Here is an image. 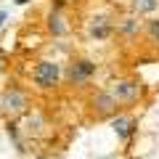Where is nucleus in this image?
Instances as JSON below:
<instances>
[{
    "label": "nucleus",
    "mask_w": 159,
    "mask_h": 159,
    "mask_svg": "<svg viewBox=\"0 0 159 159\" xmlns=\"http://www.w3.org/2000/svg\"><path fill=\"white\" fill-rule=\"evenodd\" d=\"M32 77H34V82H37L40 88H53V85H56V80H58V64L40 61L37 66H34Z\"/></svg>",
    "instance_id": "nucleus-1"
},
{
    "label": "nucleus",
    "mask_w": 159,
    "mask_h": 159,
    "mask_svg": "<svg viewBox=\"0 0 159 159\" xmlns=\"http://www.w3.org/2000/svg\"><path fill=\"white\" fill-rule=\"evenodd\" d=\"M24 106H27V98H24L19 90H11V93L3 96V109H6L8 114H21Z\"/></svg>",
    "instance_id": "nucleus-2"
},
{
    "label": "nucleus",
    "mask_w": 159,
    "mask_h": 159,
    "mask_svg": "<svg viewBox=\"0 0 159 159\" xmlns=\"http://www.w3.org/2000/svg\"><path fill=\"white\" fill-rule=\"evenodd\" d=\"M93 72H96V64H90V61H77V64H72V69H69V80L80 85V82H85Z\"/></svg>",
    "instance_id": "nucleus-3"
},
{
    "label": "nucleus",
    "mask_w": 159,
    "mask_h": 159,
    "mask_svg": "<svg viewBox=\"0 0 159 159\" xmlns=\"http://www.w3.org/2000/svg\"><path fill=\"white\" fill-rule=\"evenodd\" d=\"M138 93H141L138 82H130V80H122V82H117V88H114V96L122 98V101H133V98H138Z\"/></svg>",
    "instance_id": "nucleus-4"
},
{
    "label": "nucleus",
    "mask_w": 159,
    "mask_h": 159,
    "mask_svg": "<svg viewBox=\"0 0 159 159\" xmlns=\"http://www.w3.org/2000/svg\"><path fill=\"white\" fill-rule=\"evenodd\" d=\"M111 127L117 130L119 138H127L133 130H135V122H133V119H127V117H119V119H114V125H111Z\"/></svg>",
    "instance_id": "nucleus-5"
},
{
    "label": "nucleus",
    "mask_w": 159,
    "mask_h": 159,
    "mask_svg": "<svg viewBox=\"0 0 159 159\" xmlns=\"http://www.w3.org/2000/svg\"><path fill=\"white\" fill-rule=\"evenodd\" d=\"M157 6H159V0H133V8L138 13H151Z\"/></svg>",
    "instance_id": "nucleus-6"
},
{
    "label": "nucleus",
    "mask_w": 159,
    "mask_h": 159,
    "mask_svg": "<svg viewBox=\"0 0 159 159\" xmlns=\"http://www.w3.org/2000/svg\"><path fill=\"white\" fill-rule=\"evenodd\" d=\"M96 106L101 109V111H111V96H106V93H101V96L96 98Z\"/></svg>",
    "instance_id": "nucleus-7"
},
{
    "label": "nucleus",
    "mask_w": 159,
    "mask_h": 159,
    "mask_svg": "<svg viewBox=\"0 0 159 159\" xmlns=\"http://www.w3.org/2000/svg\"><path fill=\"white\" fill-rule=\"evenodd\" d=\"M48 27H51V32H56V34H64V24H61V16H56V13L51 16V24H48Z\"/></svg>",
    "instance_id": "nucleus-8"
},
{
    "label": "nucleus",
    "mask_w": 159,
    "mask_h": 159,
    "mask_svg": "<svg viewBox=\"0 0 159 159\" xmlns=\"http://www.w3.org/2000/svg\"><path fill=\"white\" fill-rule=\"evenodd\" d=\"M148 37H151V40H159V19L148 21Z\"/></svg>",
    "instance_id": "nucleus-9"
},
{
    "label": "nucleus",
    "mask_w": 159,
    "mask_h": 159,
    "mask_svg": "<svg viewBox=\"0 0 159 159\" xmlns=\"http://www.w3.org/2000/svg\"><path fill=\"white\" fill-rule=\"evenodd\" d=\"M6 24V11H0V27Z\"/></svg>",
    "instance_id": "nucleus-10"
},
{
    "label": "nucleus",
    "mask_w": 159,
    "mask_h": 159,
    "mask_svg": "<svg viewBox=\"0 0 159 159\" xmlns=\"http://www.w3.org/2000/svg\"><path fill=\"white\" fill-rule=\"evenodd\" d=\"M13 3H16V6H27L29 0H13Z\"/></svg>",
    "instance_id": "nucleus-11"
},
{
    "label": "nucleus",
    "mask_w": 159,
    "mask_h": 159,
    "mask_svg": "<svg viewBox=\"0 0 159 159\" xmlns=\"http://www.w3.org/2000/svg\"><path fill=\"white\" fill-rule=\"evenodd\" d=\"M53 3H56V6H58V8H61V6H64V3H66V0H53Z\"/></svg>",
    "instance_id": "nucleus-12"
},
{
    "label": "nucleus",
    "mask_w": 159,
    "mask_h": 159,
    "mask_svg": "<svg viewBox=\"0 0 159 159\" xmlns=\"http://www.w3.org/2000/svg\"><path fill=\"white\" fill-rule=\"evenodd\" d=\"M37 159H48V157H37Z\"/></svg>",
    "instance_id": "nucleus-13"
}]
</instances>
